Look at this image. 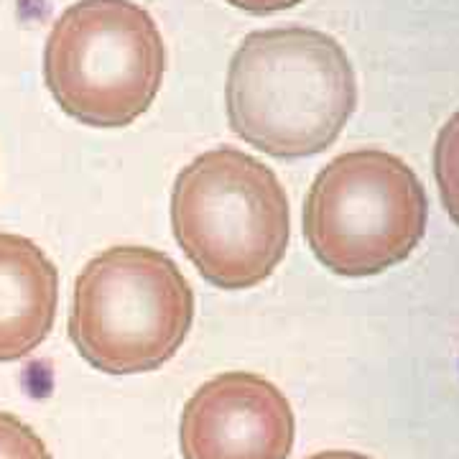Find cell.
Listing matches in <instances>:
<instances>
[{"label": "cell", "instance_id": "6da1fadb", "mask_svg": "<svg viewBox=\"0 0 459 459\" xmlns=\"http://www.w3.org/2000/svg\"><path fill=\"white\" fill-rule=\"evenodd\" d=\"M228 120L247 146L276 159L329 148L358 108V80L344 49L307 26L246 36L228 72Z\"/></svg>", "mask_w": 459, "mask_h": 459}, {"label": "cell", "instance_id": "7a4b0ae2", "mask_svg": "<svg viewBox=\"0 0 459 459\" xmlns=\"http://www.w3.org/2000/svg\"><path fill=\"white\" fill-rule=\"evenodd\" d=\"M171 228L212 286L243 291L263 283L286 255L289 199L263 161L238 148H212L177 177Z\"/></svg>", "mask_w": 459, "mask_h": 459}, {"label": "cell", "instance_id": "3957f363", "mask_svg": "<svg viewBox=\"0 0 459 459\" xmlns=\"http://www.w3.org/2000/svg\"><path fill=\"white\" fill-rule=\"evenodd\" d=\"M195 294L179 265L161 250L115 246L77 276L69 337L100 373L159 370L186 340Z\"/></svg>", "mask_w": 459, "mask_h": 459}, {"label": "cell", "instance_id": "277c9868", "mask_svg": "<svg viewBox=\"0 0 459 459\" xmlns=\"http://www.w3.org/2000/svg\"><path fill=\"white\" fill-rule=\"evenodd\" d=\"M166 72L159 26L133 0H77L56 18L44 80L69 117L126 128L151 108Z\"/></svg>", "mask_w": 459, "mask_h": 459}, {"label": "cell", "instance_id": "5b68a950", "mask_svg": "<svg viewBox=\"0 0 459 459\" xmlns=\"http://www.w3.org/2000/svg\"><path fill=\"white\" fill-rule=\"evenodd\" d=\"M429 199L403 159L360 148L329 161L304 204L314 258L337 276H376L424 240Z\"/></svg>", "mask_w": 459, "mask_h": 459}, {"label": "cell", "instance_id": "8992f818", "mask_svg": "<svg viewBox=\"0 0 459 459\" xmlns=\"http://www.w3.org/2000/svg\"><path fill=\"white\" fill-rule=\"evenodd\" d=\"M294 409L279 385L230 370L202 383L179 419L181 459H289Z\"/></svg>", "mask_w": 459, "mask_h": 459}, {"label": "cell", "instance_id": "52a82bcc", "mask_svg": "<svg viewBox=\"0 0 459 459\" xmlns=\"http://www.w3.org/2000/svg\"><path fill=\"white\" fill-rule=\"evenodd\" d=\"M59 309V273L29 238L0 232V362L29 358L49 337Z\"/></svg>", "mask_w": 459, "mask_h": 459}, {"label": "cell", "instance_id": "ba28073f", "mask_svg": "<svg viewBox=\"0 0 459 459\" xmlns=\"http://www.w3.org/2000/svg\"><path fill=\"white\" fill-rule=\"evenodd\" d=\"M434 174H437L444 210L459 225V110L446 120V126L437 138Z\"/></svg>", "mask_w": 459, "mask_h": 459}, {"label": "cell", "instance_id": "9c48e42d", "mask_svg": "<svg viewBox=\"0 0 459 459\" xmlns=\"http://www.w3.org/2000/svg\"><path fill=\"white\" fill-rule=\"evenodd\" d=\"M0 459H54L49 446L26 421L0 411Z\"/></svg>", "mask_w": 459, "mask_h": 459}, {"label": "cell", "instance_id": "30bf717a", "mask_svg": "<svg viewBox=\"0 0 459 459\" xmlns=\"http://www.w3.org/2000/svg\"><path fill=\"white\" fill-rule=\"evenodd\" d=\"M230 5L247 11V13H255V16H265V13H276V11H286V8H294L301 0H228Z\"/></svg>", "mask_w": 459, "mask_h": 459}, {"label": "cell", "instance_id": "8fae6325", "mask_svg": "<svg viewBox=\"0 0 459 459\" xmlns=\"http://www.w3.org/2000/svg\"><path fill=\"white\" fill-rule=\"evenodd\" d=\"M309 459H370L358 452H342V449H332V452H316Z\"/></svg>", "mask_w": 459, "mask_h": 459}]
</instances>
